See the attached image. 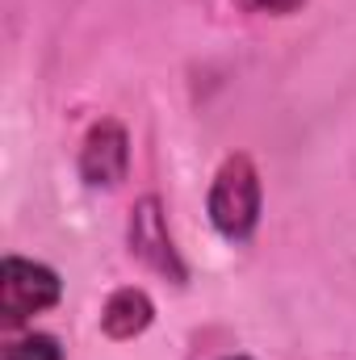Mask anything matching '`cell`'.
I'll use <instances>...</instances> for the list:
<instances>
[{
    "label": "cell",
    "mask_w": 356,
    "mask_h": 360,
    "mask_svg": "<svg viewBox=\"0 0 356 360\" xmlns=\"http://www.w3.org/2000/svg\"><path fill=\"white\" fill-rule=\"evenodd\" d=\"M126 239H130V256L143 260L151 272L168 276L172 285H184V281H189V269H184L177 243H172L168 214H164V201H160V197H139V201H134Z\"/></svg>",
    "instance_id": "3957f363"
},
{
    "label": "cell",
    "mask_w": 356,
    "mask_h": 360,
    "mask_svg": "<svg viewBox=\"0 0 356 360\" xmlns=\"http://www.w3.org/2000/svg\"><path fill=\"white\" fill-rule=\"evenodd\" d=\"M151 319H155V306L143 289H113L101 310V331L109 340H134L151 327Z\"/></svg>",
    "instance_id": "5b68a950"
},
{
    "label": "cell",
    "mask_w": 356,
    "mask_h": 360,
    "mask_svg": "<svg viewBox=\"0 0 356 360\" xmlns=\"http://www.w3.org/2000/svg\"><path fill=\"white\" fill-rule=\"evenodd\" d=\"M59 297H63V285H59L55 269L21 260V256L4 260V269H0V314H4V327H21L25 319L51 310Z\"/></svg>",
    "instance_id": "7a4b0ae2"
},
{
    "label": "cell",
    "mask_w": 356,
    "mask_h": 360,
    "mask_svg": "<svg viewBox=\"0 0 356 360\" xmlns=\"http://www.w3.org/2000/svg\"><path fill=\"white\" fill-rule=\"evenodd\" d=\"M130 172V139H126V126L105 117L96 122L89 134H84V147H80V176L92 188H113L122 184Z\"/></svg>",
    "instance_id": "277c9868"
},
{
    "label": "cell",
    "mask_w": 356,
    "mask_h": 360,
    "mask_svg": "<svg viewBox=\"0 0 356 360\" xmlns=\"http://www.w3.org/2000/svg\"><path fill=\"white\" fill-rule=\"evenodd\" d=\"M252 8H260V13H272V17H289V13H298L306 0H248Z\"/></svg>",
    "instance_id": "52a82bcc"
},
{
    "label": "cell",
    "mask_w": 356,
    "mask_h": 360,
    "mask_svg": "<svg viewBox=\"0 0 356 360\" xmlns=\"http://www.w3.org/2000/svg\"><path fill=\"white\" fill-rule=\"evenodd\" d=\"M231 360H248V356H231Z\"/></svg>",
    "instance_id": "ba28073f"
},
{
    "label": "cell",
    "mask_w": 356,
    "mask_h": 360,
    "mask_svg": "<svg viewBox=\"0 0 356 360\" xmlns=\"http://www.w3.org/2000/svg\"><path fill=\"white\" fill-rule=\"evenodd\" d=\"M260 197L265 193H260V172H256L252 155H227L214 172L210 197H205L214 231L231 243L252 239V231L260 222Z\"/></svg>",
    "instance_id": "6da1fadb"
},
{
    "label": "cell",
    "mask_w": 356,
    "mask_h": 360,
    "mask_svg": "<svg viewBox=\"0 0 356 360\" xmlns=\"http://www.w3.org/2000/svg\"><path fill=\"white\" fill-rule=\"evenodd\" d=\"M4 360H63L59 352V344L51 340V335H21V340H13L8 348H4Z\"/></svg>",
    "instance_id": "8992f818"
}]
</instances>
